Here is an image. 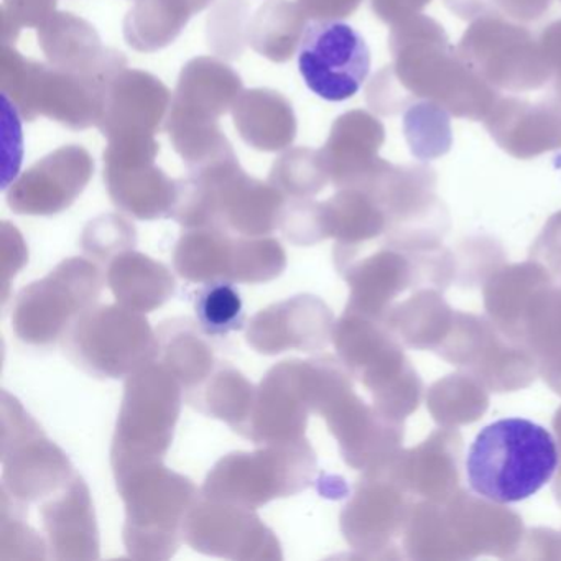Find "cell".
<instances>
[{"label":"cell","mask_w":561,"mask_h":561,"mask_svg":"<svg viewBox=\"0 0 561 561\" xmlns=\"http://www.w3.org/2000/svg\"><path fill=\"white\" fill-rule=\"evenodd\" d=\"M298 71L311 93L330 103L351 100L370 73L363 35L340 21H313L298 44Z\"/></svg>","instance_id":"7a4b0ae2"},{"label":"cell","mask_w":561,"mask_h":561,"mask_svg":"<svg viewBox=\"0 0 561 561\" xmlns=\"http://www.w3.org/2000/svg\"><path fill=\"white\" fill-rule=\"evenodd\" d=\"M558 448L545 426L504 419L482 428L466 461L469 485L495 504H515L537 494L558 468Z\"/></svg>","instance_id":"6da1fadb"},{"label":"cell","mask_w":561,"mask_h":561,"mask_svg":"<svg viewBox=\"0 0 561 561\" xmlns=\"http://www.w3.org/2000/svg\"><path fill=\"white\" fill-rule=\"evenodd\" d=\"M199 328L208 336H226L244 327V307L238 288L228 282H215L199 288L195 300Z\"/></svg>","instance_id":"3957f363"}]
</instances>
